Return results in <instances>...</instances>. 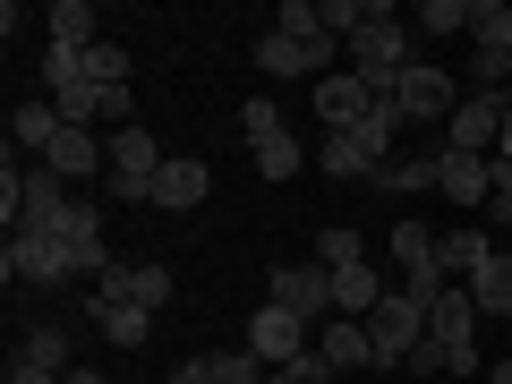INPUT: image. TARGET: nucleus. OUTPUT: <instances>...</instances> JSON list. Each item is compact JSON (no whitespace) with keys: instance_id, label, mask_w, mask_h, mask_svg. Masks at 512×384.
Listing matches in <instances>:
<instances>
[{"instance_id":"nucleus-7","label":"nucleus","mask_w":512,"mask_h":384,"mask_svg":"<svg viewBox=\"0 0 512 384\" xmlns=\"http://www.w3.org/2000/svg\"><path fill=\"white\" fill-rule=\"evenodd\" d=\"M350 69H359L376 94L402 86V69H410V35H402V18H393V26H367V35L350 43Z\"/></svg>"},{"instance_id":"nucleus-5","label":"nucleus","mask_w":512,"mask_h":384,"mask_svg":"<svg viewBox=\"0 0 512 384\" xmlns=\"http://www.w3.org/2000/svg\"><path fill=\"white\" fill-rule=\"evenodd\" d=\"M248 350H256L265 367H291V359H308V350H316V333H308V316H291V308L265 299V308L248 316Z\"/></svg>"},{"instance_id":"nucleus-18","label":"nucleus","mask_w":512,"mask_h":384,"mask_svg":"<svg viewBox=\"0 0 512 384\" xmlns=\"http://www.w3.org/2000/svg\"><path fill=\"white\" fill-rule=\"evenodd\" d=\"M94 26H103V18H94L86 0H52V9H43V35H52V43H69V52H86V43H103Z\"/></svg>"},{"instance_id":"nucleus-27","label":"nucleus","mask_w":512,"mask_h":384,"mask_svg":"<svg viewBox=\"0 0 512 384\" xmlns=\"http://www.w3.org/2000/svg\"><path fill=\"white\" fill-rule=\"evenodd\" d=\"M86 86H128V52L120 43H86Z\"/></svg>"},{"instance_id":"nucleus-3","label":"nucleus","mask_w":512,"mask_h":384,"mask_svg":"<svg viewBox=\"0 0 512 384\" xmlns=\"http://www.w3.org/2000/svg\"><path fill=\"white\" fill-rule=\"evenodd\" d=\"M0 274H9V282H35V291H69V282H86V274H77V256L60 248L52 231H9Z\"/></svg>"},{"instance_id":"nucleus-24","label":"nucleus","mask_w":512,"mask_h":384,"mask_svg":"<svg viewBox=\"0 0 512 384\" xmlns=\"http://www.w3.org/2000/svg\"><path fill=\"white\" fill-rule=\"evenodd\" d=\"M239 137H248V146L282 137V103H274V94H248V103H239Z\"/></svg>"},{"instance_id":"nucleus-17","label":"nucleus","mask_w":512,"mask_h":384,"mask_svg":"<svg viewBox=\"0 0 512 384\" xmlns=\"http://www.w3.org/2000/svg\"><path fill=\"white\" fill-rule=\"evenodd\" d=\"M470 299L478 316H512V248H487V265L470 274Z\"/></svg>"},{"instance_id":"nucleus-32","label":"nucleus","mask_w":512,"mask_h":384,"mask_svg":"<svg viewBox=\"0 0 512 384\" xmlns=\"http://www.w3.org/2000/svg\"><path fill=\"white\" fill-rule=\"evenodd\" d=\"M9 384H60L52 367H35V359H9Z\"/></svg>"},{"instance_id":"nucleus-34","label":"nucleus","mask_w":512,"mask_h":384,"mask_svg":"<svg viewBox=\"0 0 512 384\" xmlns=\"http://www.w3.org/2000/svg\"><path fill=\"white\" fill-rule=\"evenodd\" d=\"M478 384H512V359H495V367H487V376H478Z\"/></svg>"},{"instance_id":"nucleus-10","label":"nucleus","mask_w":512,"mask_h":384,"mask_svg":"<svg viewBox=\"0 0 512 384\" xmlns=\"http://www.w3.org/2000/svg\"><path fill=\"white\" fill-rule=\"evenodd\" d=\"M504 137V94H461V111L444 120V146L453 154H495Z\"/></svg>"},{"instance_id":"nucleus-33","label":"nucleus","mask_w":512,"mask_h":384,"mask_svg":"<svg viewBox=\"0 0 512 384\" xmlns=\"http://www.w3.org/2000/svg\"><path fill=\"white\" fill-rule=\"evenodd\" d=\"M495 154H504V163H512V94H504V137H495Z\"/></svg>"},{"instance_id":"nucleus-9","label":"nucleus","mask_w":512,"mask_h":384,"mask_svg":"<svg viewBox=\"0 0 512 384\" xmlns=\"http://www.w3.org/2000/svg\"><path fill=\"white\" fill-rule=\"evenodd\" d=\"M384 94L367 86L359 69H333V77H316V111H325V137H342V128H359L367 111H376Z\"/></svg>"},{"instance_id":"nucleus-26","label":"nucleus","mask_w":512,"mask_h":384,"mask_svg":"<svg viewBox=\"0 0 512 384\" xmlns=\"http://www.w3.org/2000/svg\"><path fill=\"white\" fill-rule=\"evenodd\" d=\"M367 188H384V197H410V188H436V163H384Z\"/></svg>"},{"instance_id":"nucleus-30","label":"nucleus","mask_w":512,"mask_h":384,"mask_svg":"<svg viewBox=\"0 0 512 384\" xmlns=\"http://www.w3.org/2000/svg\"><path fill=\"white\" fill-rule=\"evenodd\" d=\"M274 376H282V384H333V367H325V359H316V350H308V359H291V367H274Z\"/></svg>"},{"instance_id":"nucleus-23","label":"nucleus","mask_w":512,"mask_h":384,"mask_svg":"<svg viewBox=\"0 0 512 384\" xmlns=\"http://www.w3.org/2000/svg\"><path fill=\"white\" fill-rule=\"evenodd\" d=\"M18 359H35V367H52V376H69V325H35Z\"/></svg>"},{"instance_id":"nucleus-16","label":"nucleus","mask_w":512,"mask_h":384,"mask_svg":"<svg viewBox=\"0 0 512 384\" xmlns=\"http://www.w3.org/2000/svg\"><path fill=\"white\" fill-rule=\"evenodd\" d=\"M384 308V274H376V265H367V256H359V265H333V316H376Z\"/></svg>"},{"instance_id":"nucleus-25","label":"nucleus","mask_w":512,"mask_h":384,"mask_svg":"<svg viewBox=\"0 0 512 384\" xmlns=\"http://www.w3.org/2000/svg\"><path fill=\"white\" fill-rule=\"evenodd\" d=\"M128 299L163 316V299H171V265H154V256H146V265H128Z\"/></svg>"},{"instance_id":"nucleus-13","label":"nucleus","mask_w":512,"mask_h":384,"mask_svg":"<svg viewBox=\"0 0 512 384\" xmlns=\"http://www.w3.org/2000/svg\"><path fill=\"white\" fill-rule=\"evenodd\" d=\"M69 180H60L52 163H35L26 171V205H18V231H60V214H69Z\"/></svg>"},{"instance_id":"nucleus-1","label":"nucleus","mask_w":512,"mask_h":384,"mask_svg":"<svg viewBox=\"0 0 512 384\" xmlns=\"http://www.w3.org/2000/svg\"><path fill=\"white\" fill-rule=\"evenodd\" d=\"M333 52L342 43L325 35V9L316 0H282V26L256 35V69L265 77H333Z\"/></svg>"},{"instance_id":"nucleus-4","label":"nucleus","mask_w":512,"mask_h":384,"mask_svg":"<svg viewBox=\"0 0 512 384\" xmlns=\"http://www.w3.org/2000/svg\"><path fill=\"white\" fill-rule=\"evenodd\" d=\"M367 333H376V367H410V350L427 342V308L410 291H384V308L367 316Z\"/></svg>"},{"instance_id":"nucleus-22","label":"nucleus","mask_w":512,"mask_h":384,"mask_svg":"<svg viewBox=\"0 0 512 384\" xmlns=\"http://www.w3.org/2000/svg\"><path fill=\"white\" fill-rule=\"evenodd\" d=\"M248 163L265 171V180H291V171L308 163V154H299V137H291V128H282V137H265V146H248Z\"/></svg>"},{"instance_id":"nucleus-29","label":"nucleus","mask_w":512,"mask_h":384,"mask_svg":"<svg viewBox=\"0 0 512 384\" xmlns=\"http://www.w3.org/2000/svg\"><path fill=\"white\" fill-rule=\"evenodd\" d=\"M316 265H359V231L350 222H325L316 231Z\"/></svg>"},{"instance_id":"nucleus-11","label":"nucleus","mask_w":512,"mask_h":384,"mask_svg":"<svg viewBox=\"0 0 512 384\" xmlns=\"http://www.w3.org/2000/svg\"><path fill=\"white\" fill-rule=\"evenodd\" d=\"M436 197L487 205V197H495V154H453V146H444V154H436Z\"/></svg>"},{"instance_id":"nucleus-31","label":"nucleus","mask_w":512,"mask_h":384,"mask_svg":"<svg viewBox=\"0 0 512 384\" xmlns=\"http://www.w3.org/2000/svg\"><path fill=\"white\" fill-rule=\"evenodd\" d=\"M163 384H214V359H180V367H171Z\"/></svg>"},{"instance_id":"nucleus-8","label":"nucleus","mask_w":512,"mask_h":384,"mask_svg":"<svg viewBox=\"0 0 512 384\" xmlns=\"http://www.w3.org/2000/svg\"><path fill=\"white\" fill-rule=\"evenodd\" d=\"M52 239L77 256V274H94V282L120 265V256H111V239H103V205H94V197H77L69 214H60V231H52Z\"/></svg>"},{"instance_id":"nucleus-21","label":"nucleus","mask_w":512,"mask_h":384,"mask_svg":"<svg viewBox=\"0 0 512 384\" xmlns=\"http://www.w3.org/2000/svg\"><path fill=\"white\" fill-rule=\"evenodd\" d=\"M487 265V231H444V282H470Z\"/></svg>"},{"instance_id":"nucleus-6","label":"nucleus","mask_w":512,"mask_h":384,"mask_svg":"<svg viewBox=\"0 0 512 384\" xmlns=\"http://www.w3.org/2000/svg\"><path fill=\"white\" fill-rule=\"evenodd\" d=\"M393 111H402V120H453V111H461V86L436 69V60H410L402 86H393Z\"/></svg>"},{"instance_id":"nucleus-35","label":"nucleus","mask_w":512,"mask_h":384,"mask_svg":"<svg viewBox=\"0 0 512 384\" xmlns=\"http://www.w3.org/2000/svg\"><path fill=\"white\" fill-rule=\"evenodd\" d=\"M60 384H103V376H94V367H69V376H60Z\"/></svg>"},{"instance_id":"nucleus-15","label":"nucleus","mask_w":512,"mask_h":384,"mask_svg":"<svg viewBox=\"0 0 512 384\" xmlns=\"http://www.w3.org/2000/svg\"><path fill=\"white\" fill-rule=\"evenodd\" d=\"M205 188H214V171H205L197 154H171V163H163V188H154V205H163V214H197Z\"/></svg>"},{"instance_id":"nucleus-2","label":"nucleus","mask_w":512,"mask_h":384,"mask_svg":"<svg viewBox=\"0 0 512 384\" xmlns=\"http://www.w3.org/2000/svg\"><path fill=\"white\" fill-rule=\"evenodd\" d=\"M163 163H171V154L154 146V128H146V120H137V128H111V171H103V188H111L120 205H154Z\"/></svg>"},{"instance_id":"nucleus-20","label":"nucleus","mask_w":512,"mask_h":384,"mask_svg":"<svg viewBox=\"0 0 512 384\" xmlns=\"http://www.w3.org/2000/svg\"><path fill=\"white\" fill-rule=\"evenodd\" d=\"M470 35H478V52H504L512 60V0H478V9H470Z\"/></svg>"},{"instance_id":"nucleus-28","label":"nucleus","mask_w":512,"mask_h":384,"mask_svg":"<svg viewBox=\"0 0 512 384\" xmlns=\"http://www.w3.org/2000/svg\"><path fill=\"white\" fill-rule=\"evenodd\" d=\"M470 9H478V0H427L419 26H427V35H470Z\"/></svg>"},{"instance_id":"nucleus-12","label":"nucleus","mask_w":512,"mask_h":384,"mask_svg":"<svg viewBox=\"0 0 512 384\" xmlns=\"http://www.w3.org/2000/svg\"><path fill=\"white\" fill-rule=\"evenodd\" d=\"M274 308H291V316H325L333 308V265H274Z\"/></svg>"},{"instance_id":"nucleus-14","label":"nucleus","mask_w":512,"mask_h":384,"mask_svg":"<svg viewBox=\"0 0 512 384\" xmlns=\"http://www.w3.org/2000/svg\"><path fill=\"white\" fill-rule=\"evenodd\" d=\"M316 359L342 376V367H376V333H367V316H333L325 333H316Z\"/></svg>"},{"instance_id":"nucleus-19","label":"nucleus","mask_w":512,"mask_h":384,"mask_svg":"<svg viewBox=\"0 0 512 384\" xmlns=\"http://www.w3.org/2000/svg\"><path fill=\"white\" fill-rule=\"evenodd\" d=\"M94 325H103V342H111V350H137V342L154 333V308H137V299H120V308H103Z\"/></svg>"}]
</instances>
